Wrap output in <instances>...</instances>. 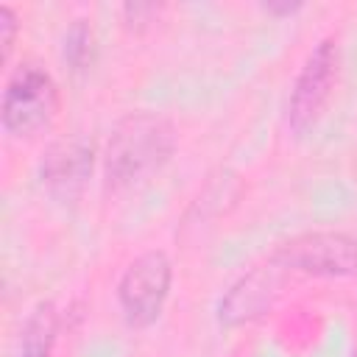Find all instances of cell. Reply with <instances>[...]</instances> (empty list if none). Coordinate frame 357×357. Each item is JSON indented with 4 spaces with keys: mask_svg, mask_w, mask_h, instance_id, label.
I'll list each match as a JSON object with an SVG mask.
<instances>
[{
    "mask_svg": "<svg viewBox=\"0 0 357 357\" xmlns=\"http://www.w3.org/2000/svg\"><path fill=\"white\" fill-rule=\"evenodd\" d=\"M17 31H20V22H17L14 8L11 6H0V59L3 61H8V56H11Z\"/></svg>",
    "mask_w": 357,
    "mask_h": 357,
    "instance_id": "obj_10",
    "label": "cell"
},
{
    "mask_svg": "<svg viewBox=\"0 0 357 357\" xmlns=\"http://www.w3.org/2000/svg\"><path fill=\"white\" fill-rule=\"evenodd\" d=\"M335 78H337V42L326 36L310 50L290 89L287 123L296 134H304L318 123L332 95Z\"/></svg>",
    "mask_w": 357,
    "mask_h": 357,
    "instance_id": "obj_5",
    "label": "cell"
},
{
    "mask_svg": "<svg viewBox=\"0 0 357 357\" xmlns=\"http://www.w3.org/2000/svg\"><path fill=\"white\" fill-rule=\"evenodd\" d=\"M59 112V86L53 75L33 64L25 61L20 64L3 89V106H0V120L3 131L11 137H31L39 128H45Z\"/></svg>",
    "mask_w": 357,
    "mask_h": 357,
    "instance_id": "obj_3",
    "label": "cell"
},
{
    "mask_svg": "<svg viewBox=\"0 0 357 357\" xmlns=\"http://www.w3.org/2000/svg\"><path fill=\"white\" fill-rule=\"evenodd\" d=\"M271 262L307 276H357V226L296 234L273 251Z\"/></svg>",
    "mask_w": 357,
    "mask_h": 357,
    "instance_id": "obj_2",
    "label": "cell"
},
{
    "mask_svg": "<svg viewBox=\"0 0 357 357\" xmlns=\"http://www.w3.org/2000/svg\"><path fill=\"white\" fill-rule=\"evenodd\" d=\"M176 151V126L159 112H128L123 114L103 151L106 184L120 190L131 187L156 173Z\"/></svg>",
    "mask_w": 357,
    "mask_h": 357,
    "instance_id": "obj_1",
    "label": "cell"
},
{
    "mask_svg": "<svg viewBox=\"0 0 357 357\" xmlns=\"http://www.w3.org/2000/svg\"><path fill=\"white\" fill-rule=\"evenodd\" d=\"M173 284V262L165 251H145L131 259L117 282V304L128 326L145 329L151 326L170 296Z\"/></svg>",
    "mask_w": 357,
    "mask_h": 357,
    "instance_id": "obj_4",
    "label": "cell"
},
{
    "mask_svg": "<svg viewBox=\"0 0 357 357\" xmlns=\"http://www.w3.org/2000/svg\"><path fill=\"white\" fill-rule=\"evenodd\" d=\"M279 287H282V271L273 262L265 268L248 271L220 298L218 321L226 326H234V324H245V321L259 318L262 312L271 310L273 298L279 296Z\"/></svg>",
    "mask_w": 357,
    "mask_h": 357,
    "instance_id": "obj_7",
    "label": "cell"
},
{
    "mask_svg": "<svg viewBox=\"0 0 357 357\" xmlns=\"http://www.w3.org/2000/svg\"><path fill=\"white\" fill-rule=\"evenodd\" d=\"M56 332H59V312L50 301H42L33 307L22 326L20 337V351L17 357H50L56 346Z\"/></svg>",
    "mask_w": 357,
    "mask_h": 357,
    "instance_id": "obj_8",
    "label": "cell"
},
{
    "mask_svg": "<svg viewBox=\"0 0 357 357\" xmlns=\"http://www.w3.org/2000/svg\"><path fill=\"white\" fill-rule=\"evenodd\" d=\"M92 28L84 22V20H75V25L67 31L64 36V59L75 67V70H84L86 61H92Z\"/></svg>",
    "mask_w": 357,
    "mask_h": 357,
    "instance_id": "obj_9",
    "label": "cell"
},
{
    "mask_svg": "<svg viewBox=\"0 0 357 357\" xmlns=\"http://www.w3.org/2000/svg\"><path fill=\"white\" fill-rule=\"evenodd\" d=\"M92 170L95 145L81 134H70L50 142L39 162V178L56 201H75L92 178Z\"/></svg>",
    "mask_w": 357,
    "mask_h": 357,
    "instance_id": "obj_6",
    "label": "cell"
}]
</instances>
